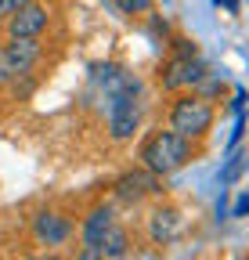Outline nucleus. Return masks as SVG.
<instances>
[{
  "instance_id": "f257e3e1",
  "label": "nucleus",
  "mask_w": 249,
  "mask_h": 260,
  "mask_svg": "<svg viewBox=\"0 0 249 260\" xmlns=\"http://www.w3.org/2000/svg\"><path fill=\"white\" fill-rule=\"evenodd\" d=\"M195 152H199L195 141L173 134L170 126L166 130L159 126V130H152V134L137 145V167H145L155 177H170V174L188 167V162L195 159Z\"/></svg>"
},
{
  "instance_id": "f03ea898",
  "label": "nucleus",
  "mask_w": 249,
  "mask_h": 260,
  "mask_svg": "<svg viewBox=\"0 0 249 260\" xmlns=\"http://www.w3.org/2000/svg\"><path fill=\"white\" fill-rule=\"evenodd\" d=\"M217 123V105L206 102V98H199L195 90H181L173 94V102L166 109V126L173 130V134L188 138V141H202L209 130Z\"/></svg>"
},
{
  "instance_id": "7ed1b4c3",
  "label": "nucleus",
  "mask_w": 249,
  "mask_h": 260,
  "mask_svg": "<svg viewBox=\"0 0 249 260\" xmlns=\"http://www.w3.org/2000/svg\"><path fill=\"white\" fill-rule=\"evenodd\" d=\"M141 94H145V83L137 76H130L116 94H105L109 105H105V130L116 145L130 141L137 130H141Z\"/></svg>"
},
{
  "instance_id": "20e7f679",
  "label": "nucleus",
  "mask_w": 249,
  "mask_h": 260,
  "mask_svg": "<svg viewBox=\"0 0 249 260\" xmlns=\"http://www.w3.org/2000/svg\"><path fill=\"white\" fill-rule=\"evenodd\" d=\"M209 69V65L202 61V54H170L163 61V69H159V87L166 94H181V90H192L202 73Z\"/></svg>"
},
{
  "instance_id": "39448f33",
  "label": "nucleus",
  "mask_w": 249,
  "mask_h": 260,
  "mask_svg": "<svg viewBox=\"0 0 249 260\" xmlns=\"http://www.w3.org/2000/svg\"><path fill=\"white\" fill-rule=\"evenodd\" d=\"M112 195H116V203H123V206H141V203L155 199V195H163V177L148 174L145 167H134V170L116 177Z\"/></svg>"
},
{
  "instance_id": "423d86ee",
  "label": "nucleus",
  "mask_w": 249,
  "mask_h": 260,
  "mask_svg": "<svg viewBox=\"0 0 249 260\" xmlns=\"http://www.w3.org/2000/svg\"><path fill=\"white\" fill-rule=\"evenodd\" d=\"M73 235H76L73 217H65L61 210H54V206L37 210V217H33V239H37L44 249H61V246H69Z\"/></svg>"
},
{
  "instance_id": "0eeeda50",
  "label": "nucleus",
  "mask_w": 249,
  "mask_h": 260,
  "mask_svg": "<svg viewBox=\"0 0 249 260\" xmlns=\"http://www.w3.org/2000/svg\"><path fill=\"white\" fill-rule=\"evenodd\" d=\"M4 29H8V37H15V40H40L44 32L51 29V8L40 4V0H33V4L18 8L15 15H8Z\"/></svg>"
},
{
  "instance_id": "6e6552de",
  "label": "nucleus",
  "mask_w": 249,
  "mask_h": 260,
  "mask_svg": "<svg viewBox=\"0 0 249 260\" xmlns=\"http://www.w3.org/2000/svg\"><path fill=\"white\" fill-rule=\"evenodd\" d=\"M181 232H184L181 210L170 206V203H155L152 213H148V239H152V246H173L181 239Z\"/></svg>"
},
{
  "instance_id": "1a4fd4ad",
  "label": "nucleus",
  "mask_w": 249,
  "mask_h": 260,
  "mask_svg": "<svg viewBox=\"0 0 249 260\" xmlns=\"http://www.w3.org/2000/svg\"><path fill=\"white\" fill-rule=\"evenodd\" d=\"M0 47H4L11 80L15 76H37V65L44 61V44L40 40H15V37H8V44H0Z\"/></svg>"
},
{
  "instance_id": "9d476101",
  "label": "nucleus",
  "mask_w": 249,
  "mask_h": 260,
  "mask_svg": "<svg viewBox=\"0 0 249 260\" xmlns=\"http://www.w3.org/2000/svg\"><path fill=\"white\" fill-rule=\"evenodd\" d=\"M116 220H119V217H116V206H112V203H98L94 210H90V213L80 220V242L94 249V246L101 242V235L109 232Z\"/></svg>"
},
{
  "instance_id": "9b49d317",
  "label": "nucleus",
  "mask_w": 249,
  "mask_h": 260,
  "mask_svg": "<svg viewBox=\"0 0 249 260\" xmlns=\"http://www.w3.org/2000/svg\"><path fill=\"white\" fill-rule=\"evenodd\" d=\"M94 249H98L105 260H123V256L130 253V232H127V224H119V220H116L109 232L101 235V242H98Z\"/></svg>"
},
{
  "instance_id": "f8f14e48",
  "label": "nucleus",
  "mask_w": 249,
  "mask_h": 260,
  "mask_svg": "<svg viewBox=\"0 0 249 260\" xmlns=\"http://www.w3.org/2000/svg\"><path fill=\"white\" fill-rule=\"evenodd\" d=\"M192 90H195L199 98H206V102H221V98L228 94V80H224L221 73H209V69H206L202 80H199Z\"/></svg>"
},
{
  "instance_id": "ddd939ff",
  "label": "nucleus",
  "mask_w": 249,
  "mask_h": 260,
  "mask_svg": "<svg viewBox=\"0 0 249 260\" xmlns=\"http://www.w3.org/2000/svg\"><path fill=\"white\" fill-rule=\"evenodd\" d=\"M116 8L119 15H127V18H141L152 11V0H116Z\"/></svg>"
},
{
  "instance_id": "4468645a",
  "label": "nucleus",
  "mask_w": 249,
  "mask_h": 260,
  "mask_svg": "<svg viewBox=\"0 0 249 260\" xmlns=\"http://www.w3.org/2000/svg\"><path fill=\"white\" fill-rule=\"evenodd\" d=\"M25 4H33V0H0V18L15 15V11H18V8H25Z\"/></svg>"
},
{
  "instance_id": "2eb2a0df",
  "label": "nucleus",
  "mask_w": 249,
  "mask_h": 260,
  "mask_svg": "<svg viewBox=\"0 0 249 260\" xmlns=\"http://www.w3.org/2000/svg\"><path fill=\"white\" fill-rule=\"evenodd\" d=\"M11 83V69H8V58H4V47H0V90Z\"/></svg>"
},
{
  "instance_id": "dca6fc26",
  "label": "nucleus",
  "mask_w": 249,
  "mask_h": 260,
  "mask_svg": "<svg viewBox=\"0 0 249 260\" xmlns=\"http://www.w3.org/2000/svg\"><path fill=\"white\" fill-rule=\"evenodd\" d=\"M73 260H105V256H101L98 249H90V246H80V253H76Z\"/></svg>"
},
{
  "instance_id": "f3484780",
  "label": "nucleus",
  "mask_w": 249,
  "mask_h": 260,
  "mask_svg": "<svg viewBox=\"0 0 249 260\" xmlns=\"http://www.w3.org/2000/svg\"><path fill=\"white\" fill-rule=\"evenodd\" d=\"M245 210H249V199H245V195H242V199L235 203V210H231V217H245Z\"/></svg>"
},
{
  "instance_id": "a211bd4d",
  "label": "nucleus",
  "mask_w": 249,
  "mask_h": 260,
  "mask_svg": "<svg viewBox=\"0 0 249 260\" xmlns=\"http://www.w3.org/2000/svg\"><path fill=\"white\" fill-rule=\"evenodd\" d=\"M213 4H217V8H228L231 15H238V0H213Z\"/></svg>"
}]
</instances>
